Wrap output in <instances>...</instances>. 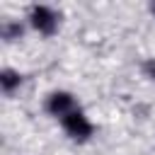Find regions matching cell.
I'll return each instance as SVG.
<instances>
[{
	"instance_id": "6da1fadb",
	"label": "cell",
	"mask_w": 155,
	"mask_h": 155,
	"mask_svg": "<svg viewBox=\"0 0 155 155\" xmlns=\"http://www.w3.org/2000/svg\"><path fill=\"white\" fill-rule=\"evenodd\" d=\"M63 126H65V131L73 136V138H87L90 133H92V124L87 121V116L82 114V111H73V114H68L65 119H63Z\"/></svg>"
},
{
	"instance_id": "7a4b0ae2",
	"label": "cell",
	"mask_w": 155,
	"mask_h": 155,
	"mask_svg": "<svg viewBox=\"0 0 155 155\" xmlns=\"http://www.w3.org/2000/svg\"><path fill=\"white\" fill-rule=\"evenodd\" d=\"M31 24H34L39 31L51 34V31L56 29V24H58V17H56L48 7H34V10H31Z\"/></svg>"
},
{
	"instance_id": "3957f363",
	"label": "cell",
	"mask_w": 155,
	"mask_h": 155,
	"mask_svg": "<svg viewBox=\"0 0 155 155\" xmlns=\"http://www.w3.org/2000/svg\"><path fill=\"white\" fill-rule=\"evenodd\" d=\"M48 111L65 119L68 114L75 111V102H73V97H70L68 92H56V94H51V99H48Z\"/></svg>"
},
{
	"instance_id": "277c9868",
	"label": "cell",
	"mask_w": 155,
	"mask_h": 155,
	"mask_svg": "<svg viewBox=\"0 0 155 155\" xmlns=\"http://www.w3.org/2000/svg\"><path fill=\"white\" fill-rule=\"evenodd\" d=\"M0 82H2V90H5V92H12V90L19 85V75H17V73H12V70H2Z\"/></svg>"
},
{
	"instance_id": "5b68a950",
	"label": "cell",
	"mask_w": 155,
	"mask_h": 155,
	"mask_svg": "<svg viewBox=\"0 0 155 155\" xmlns=\"http://www.w3.org/2000/svg\"><path fill=\"white\" fill-rule=\"evenodd\" d=\"M148 70H150V73L155 75V63H148Z\"/></svg>"
}]
</instances>
